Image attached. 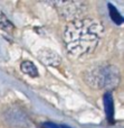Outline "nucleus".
I'll list each match as a JSON object with an SVG mask.
<instances>
[{"label":"nucleus","mask_w":124,"mask_h":128,"mask_svg":"<svg viewBox=\"0 0 124 128\" xmlns=\"http://www.w3.org/2000/svg\"><path fill=\"white\" fill-rule=\"evenodd\" d=\"M109 10H110V15H111V18L115 24L118 25H121L123 22V18L121 16V14L118 11V9L113 6V4H109Z\"/></svg>","instance_id":"0eeeda50"},{"label":"nucleus","mask_w":124,"mask_h":128,"mask_svg":"<svg viewBox=\"0 0 124 128\" xmlns=\"http://www.w3.org/2000/svg\"><path fill=\"white\" fill-rule=\"evenodd\" d=\"M103 101H104L106 117H107V119H109V122H111L112 120H113V116H114V101H113V96H112V93L110 92V91L105 92Z\"/></svg>","instance_id":"39448f33"},{"label":"nucleus","mask_w":124,"mask_h":128,"mask_svg":"<svg viewBox=\"0 0 124 128\" xmlns=\"http://www.w3.org/2000/svg\"><path fill=\"white\" fill-rule=\"evenodd\" d=\"M42 127L44 128H63V126H58V125L54 124V122H44Z\"/></svg>","instance_id":"1a4fd4ad"},{"label":"nucleus","mask_w":124,"mask_h":128,"mask_svg":"<svg viewBox=\"0 0 124 128\" xmlns=\"http://www.w3.org/2000/svg\"><path fill=\"white\" fill-rule=\"evenodd\" d=\"M86 79L87 82L94 88L111 90L120 82V72L113 65H97L88 71Z\"/></svg>","instance_id":"f03ea898"},{"label":"nucleus","mask_w":124,"mask_h":128,"mask_svg":"<svg viewBox=\"0 0 124 128\" xmlns=\"http://www.w3.org/2000/svg\"><path fill=\"white\" fill-rule=\"evenodd\" d=\"M7 27H11V24L6 18V16L0 11V28H7Z\"/></svg>","instance_id":"6e6552de"},{"label":"nucleus","mask_w":124,"mask_h":128,"mask_svg":"<svg viewBox=\"0 0 124 128\" xmlns=\"http://www.w3.org/2000/svg\"><path fill=\"white\" fill-rule=\"evenodd\" d=\"M20 68H21V71L25 74L29 75V76H31V78L38 76V68L30 61H24L21 63V65H20Z\"/></svg>","instance_id":"423d86ee"},{"label":"nucleus","mask_w":124,"mask_h":128,"mask_svg":"<svg viewBox=\"0 0 124 128\" xmlns=\"http://www.w3.org/2000/svg\"><path fill=\"white\" fill-rule=\"evenodd\" d=\"M103 34V27L91 18H80L71 22L64 32L66 48L75 56L92 53L98 45Z\"/></svg>","instance_id":"f257e3e1"},{"label":"nucleus","mask_w":124,"mask_h":128,"mask_svg":"<svg viewBox=\"0 0 124 128\" xmlns=\"http://www.w3.org/2000/svg\"><path fill=\"white\" fill-rule=\"evenodd\" d=\"M54 4L65 19H72V22L80 19V17L86 10V4L81 1H58L54 2Z\"/></svg>","instance_id":"7ed1b4c3"},{"label":"nucleus","mask_w":124,"mask_h":128,"mask_svg":"<svg viewBox=\"0 0 124 128\" xmlns=\"http://www.w3.org/2000/svg\"><path fill=\"white\" fill-rule=\"evenodd\" d=\"M63 128H69V127H66V126H63Z\"/></svg>","instance_id":"9d476101"},{"label":"nucleus","mask_w":124,"mask_h":128,"mask_svg":"<svg viewBox=\"0 0 124 128\" xmlns=\"http://www.w3.org/2000/svg\"><path fill=\"white\" fill-rule=\"evenodd\" d=\"M39 60L46 65H58L60 63V58L56 52L51 50H41L39 52Z\"/></svg>","instance_id":"20e7f679"}]
</instances>
